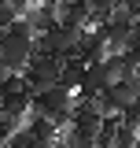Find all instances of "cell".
I'll return each mask as SVG.
<instances>
[{"instance_id":"52a82bcc","label":"cell","mask_w":140,"mask_h":148,"mask_svg":"<svg viewBox=\"0 0 140 148\" xmlns=\"http://www.w3.org/2000/svg\"><path fill=\"white\" fill-rule=\"evenodd\" d=\"M133 30H140V15H137V18H133Z\"/></svg>"},{"instance_id":"5b68a950","label":"cell","mask_w":140,"mask_h":148,"mask_svg":"<svg viewBox=\"0 0 140 148\" xmlns=\"http://www.w3.org/2000/svg\"><path fill=\"white\" fill-rule=\"evenodd\" d=\"M122 8H125V11H129V15H133V18L140 15V0H122Z\"/></svg>"},{"instance_id":"6da1fadb","label":"cell","mask_w":140,"mask_h":148,"mask_svg":"<svg viewBox=\"0 0 140 148\" xmlns=\"http://www.w3.org/2000/svg\"><path fill=\"white\" fill-rule=\"evenodd\" d=\"M26 85H30V92L33 96H41V92L55 89L59 82H63V59H52V56H33V63L26 67Z\"/></svg>"},{"instance_id":"277c9868","label":"cell","mask_w":140,"mask_h":148,"mask_svg":"<svg viewBox=\"0 0 140 148\" xmlns=\"http://www.w3.org/2000/svg\"><path fill=\"white\" fill-rule=\"evenodd\" d=\"M85 63H81V59H67V63H63V82H59V85H63V89H70V92H77L81 89V82H85Z\"/></svg>"},{"instance_id":"7a4b0ae2","label":"cell","mask_w":140,"mask_h":148,"mask_svg":"<svg viewBox=\"0 0 140 148\" xmlns=\"http://www.w3.org/2000/svg\"><path fill=\"white\" fill-rule=\"evenodd\" d=\"M0 104H4L7 115H18V119H26V115L33 111V92H30V85H26V78H22V74H4Z\"/></svg>"},{"instance_id":"3957f363","label":"cell","mask_w":140,"mask_h":148,"mask_svg":"<svg viewBox=\"0 0 140 148\" xmlns=\"http://www.w3.org/2000/svg\"><path fill=\"white\" fill-rule=\"evenodd\" d=\"M133 104H137V89H133L129 82H118V85H111V89L100 96V108H103L107 119H111V115H125Z\"/></svg>"},{"instance_id":"8992f818","label":"cell","mask_w":140,"mask_h":148,"mask_svg":"<svg viewBox=\"0 0 140 148\" xmlns=\"http://www.w3.org/2000/svg\"><path fill=\"white\" fill-rule=\"evenodd\" d=\"M55 148H70V145H67V141H63V137H59V145H55Z\"/></svg>"}]
</instances>
